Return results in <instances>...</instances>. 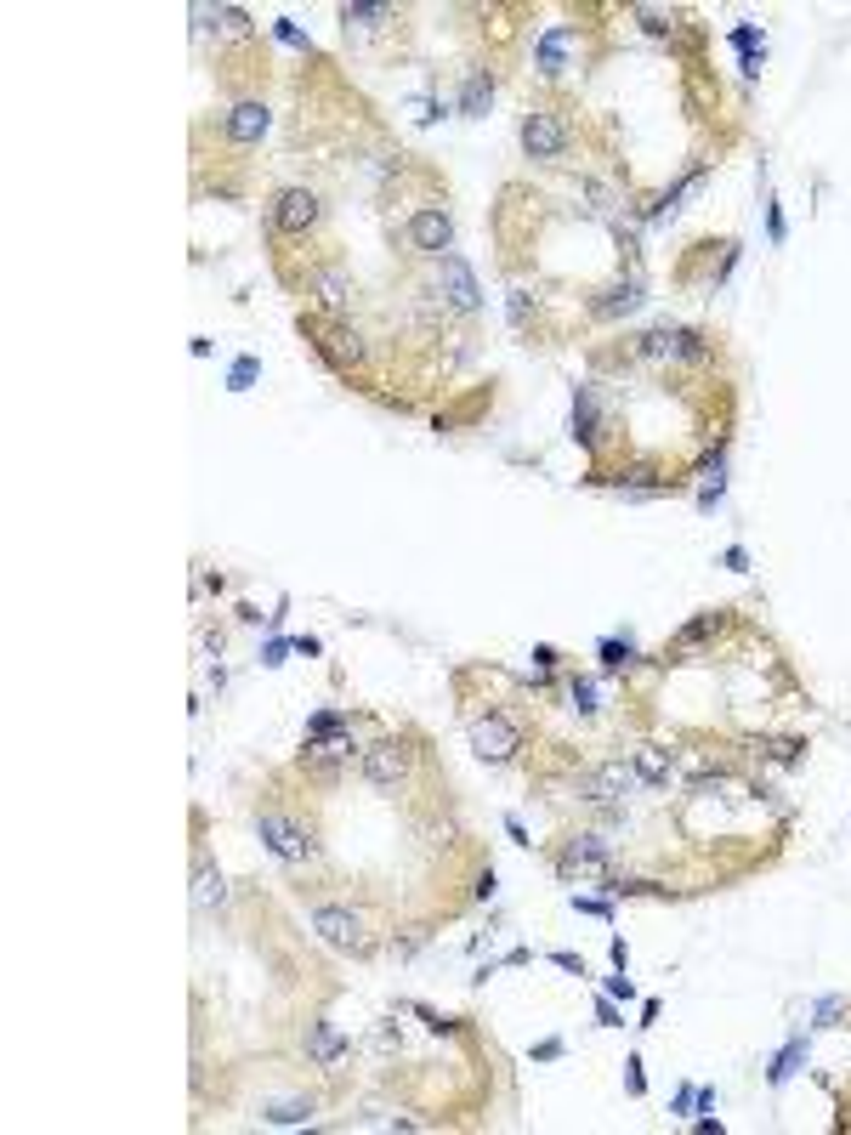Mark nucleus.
Listing matches in <instances>:
<instances>
[{
  "instance_id": "obj_10",
  "label": "nucleus",
  "mask_w": 851,
  "mask_h": 1135,
  "mask_svg": "<svg viewBox=\"0 0 851 1135\" xmlns=\"http://www.w3.org/2000/svg\"><path fill=\"white\" fill-rule=\"evenodd\" d=\"M352 755V738H307V750H301V772L307 778H318V784H335V772H341V761Z\"/></svg>"
},
{
  "instance_id": "obj_20",
  "label": "nucleus",
  "mask_w": 851,
  "mask_h": 1135,
  "mask_svg": "<svg viewBox=\"0 0 851 1135\" xmlns=\"http://www.w3.org/2000/svg\"><path fill=\"white\" fill-rule=\"evenodd\" d=\"M670 767H676V755L659 750V744L636 750V778H642V784H670Z\"/></svg>"
},
{
  "instance_id": "obj_22",
  "label": "nucleus",
  "mask_w": 851,
  "mask_h": 1135,
  "mask_svg": "<svg viewBox=\"0 0 851 1135\" xmlns=\"http://www.w3.org/2000/svg\"><path fill=\"white\" fill-rule=\"evenodd\" d=\"M574 437L579 443H596V398H591V386H579V398H574Z\"/></svg>"
},
{
  "instance_id": "obj_21",
  "label": "nucleus",
  "mask_w": 851,
  "mask_h": 1135,
  "mask_svg": "<svg viewBox=\"0 0 851 1135\" xmlns=\"http://www.w3.org/2000/svg\"><path fill=\"white\" fill-rule=\"evenodd\" d=\"M636 301H642V284H636V279L613 284V290H602V296H596V318H619V313H630Z\"/></svg>"
},
{
  "instance_id": "obj_33",
  "label": "nucleus",
  "mask_w": 851,
  "mask_h": 1135,
  "mask_svg": "<svg viewBox=\"0 0 851 1135\" xmlns=\"http://www.w3.org/2000/svg\"><path fill=\"white\" fill-rule=\"evenodd\" d=\"M630 1073H625V1084H630V1090H636V1096H642V1090H647V1079H642V1062H636V1056H630Z\"/></svg>"
},
{
  "instance_id": "obj_17",
  "label": "nucleus",
  "mask_w": 851,
  "mask_h": 1135,
  "mask_svg": "<svg viewBox=\"0 0 851 1135\" xmlns=\"http://www.w3.org/2000/svg\"><path fill=\"white\" fill-rule=\"evenodd\" d=\"M193 903H199V908H222V903H227L222 869H216L210 857H199V869H193Z\"/></svg>"
},
{
  "instance_id": "obj_6",
  "label": "nucleus",
  "mask_w": 851,
  "mask_h": 1135,
  "mask_svg": "<svg viewBox=\"0 0 851 1135\" xmlns=\"http://www.w3.org/2000/svg\"><path fill=\"white\" fill-rule=\"evenodd\" d=\"M522 154H528V159H545V165L568 154V125H562V114L534 108V114L522 120Z\"/></svg>"
},
{
  "instance_id": "obj_35",
  "label": "nucleus",
  "mask_w": 851,
  "mask_h": 1135,
  "mask_svg": "<svg viewBox=\"0 0 851 1135\" xmlns=\"http://www.w3.org/2000/svg\"><path fill=\"white\" fill-rule=\"evenodd\" d=\"M511 324H528V296H522V290L511 296Z\"/></svg>"
},
{
  "instance_id": "obj_34",
  "label": "nucleus",
  "mask_w": 851,
  "mask_h": 1135,
  "mask_svg": "<svg viewBox=\"0 0 851 1135\" xmlns=\"http://www.w3.org/2000/svg\"><path fill=\"white\" fill-rule=\"evenodd\" d=\"M596 1022H602V1028H619V1011H613L608 999H596Z\"/></svg>"
},
{
  "instance_id": "obj_8",
  "label": "nucleus",
  "mask_w": 851,
  "mask_h": 1135,
  "mask_svg": "<svg viewBox=\"0 0 851 1135\" xmlns=\"http://www.w3.org/2000/svg\"><path fill=\"white\" fill-rule=\"evenodd\" d=\"M437 290H443V301H449L454 313H477V301H483V290H477V279H471V267L460 262V256H437Z\"/></svg>"
},
{
  "instance_id": "obj_31",
  "label": "nucleus",
  "mask_w": 851,
  "mask_h": 1135,
  "mask_svg": "<svg viewBox=\"0 0 851 1135\" xmlns=\"http://www.w3.org/2000/svg\"><path fill=\"white\" fill-rule=\"evenodd\" d=\"M256 358H239V364H233V392H244V386H250V381H256Z\"/></svg>"
},
{
  "instance_id": "obj_7",
  "label": "nucleus",
  "mask_w": 851,
  "mask_h": 1135,
  "mask_svg": "<svg viewBox=\"0 0 851 1135\" xmlns=\"http://www.w3.org/2000/svg\"><path fill=\"white\" fill-rule=\"evenodd\" d=\"M409 245L420 250V256H449L454 250V216L443 205H420L415 216H409Z\"/></svg>"
},
{
  "instance_id": "obj_5",
  "label": "nucleus",
  "mask_w": 851,
  "mask_h": 1135,
  "mask_svg": "<svg viewBox=\"0 0 851 1135\" xmlns=\"http://www.w3.org/2000/svg\"><path fill=\"white\" fill-rule=\"evenodd\" d=\"M324 222V205H318L313 188H284L273 199V227L278 233H290V239H307L313 227Z\"/></svg>"
},
{
  "instance_id": "obj_19",
  "label": "nucleus",
  "mask_w": 851,
  "mask_h": 1135,
  "mask_svg": "<svg viewBox=\"0 0 851 1135\" xmlns=\"http://www.w3.org/2000/svg\"><path fill=\"white\" fill-rule=\"evenodd\" d=\"M313 1113H318L313 1096H284V1101H267V1107H261V1118H267V1124H307Z\"/></svg>"
},
{
  "instance_id": "obj_14",
  "label": "nucleus",
  "mask_w": 851,
  "mask_h": 1135,
  "mask_svg": "<svg viewBox=\"0 0 851 1135\" xmlns=\"http://www.w3.org/2000/svg\"><path fill=\"white\" fill-rule=\"evenodd\" d=\"M267 125H273V114H267V103H256V97H244V103H233V114H227V137L239 142V148H256V142L267 137Z\"/></svg>"
},
{
  "instance_id": "obj_2",
  "label": "nucleus",
  "mask_w": 851,
  "mask_h": 1135,
  "mask_svg": "<svg viewBox=\"0 0 851 1135\" xmlns=\"http://www.w3.org/2000/svg\"><path fill=\"white\" fill-rule=\"evenodd\" d=\"M256 835L267 840V852L278 857V863H307V857H318V840L307 823H296L290 812H256Z\"/></svg>"
},
{
  "instance_id": "obj_24",
  "label": "nucleus",
  "mask_w": 851,
  "mask_h": 1135,
  "mask_svg": "<svg viewBox=\"0 0 851 1135\" xmlns=\"http://www.w3.org/2000/svg\"><path fill=\"white\" fill-rule=\"evenodd\" d=\"M381 18H392V6H341V23H358V29H375Z\"/></svg>"
},
{
  "instance_id": "obj_4",
  "label": "nucleus",
  "mask_w": 851,
  "mask_h": 1135,
  "mask_svg": "<svg viewBox=\"0 0 851 1135\" xmlns=\"http://www.w3.org/2000/svg\"><path fill=\"white\" fill-rule=\"evenodd\" d=\"M636 784H642V778H636V767H625V761H602V767L579 772V801L613 806V801H625Z\"/></svg>"
},
{
  "instance_id": "obj_13",
  "label": "nucleus",
  "mask_w": 851,
  "mask_h": 1135,
  "mask_svg": "<svg viewBox=\"0 0 851 1135\" xmlns=\"http://www.w3.org/2000/svg\"><path fill=\"white\" fill-rule=\"evenodd\" d=\"M608 863H613V840H602V835H574L562 846V874H579V869L608 874Z\"/></svg>"
},
{
  "instance_id": "obj_26",
  "label": "nucleus",
  "mask_w": 851,
  "mask_h": 1135,
  "mask_svg": "<svg viewBox=\"0 0 851 1135\" xmlns=\"http://www.w3.org/2000/svg\"><path fill=\"white\" fill-rule=\"evenodd\" d=\"M636 18H642L647 35H670V29H676V18H670V12H659V6H636Z\"/></svg>"
},
{
  "instance_id": "obj_9",
  "label": "nucleus",
  "mask_w": 851,
  "mask_h": 1135,
  "mask_svg": "<svg viewBox=\"0 0 851 1135\" xmlns=\"http://www.w3.org/2000/svg\"><path fill=\"white\" fill-rule=\"evenodd\" d=\"M471 750L483 755V761H511V755L522 750V727L505 721V716H483L471 727Z\"/></svg>"
},
{
  "instance_id": "obj_12",
  "label": "nucleus",
  "mask_w": 851,
  "mask_h": 1135,
  "mask_svg": "<svg viewBox=\"0 0 851 1135\" xmlns=\"http://www.w3.org/2000/svg\"><path fill=\"white\" fill-rule=\"evenodd\" d=\"M313 931L330 948H358V954H364V926H358V914H347V908H313Z\"/></svg>"
},
{
  "instance_id": "obj_11",
  "label": "nucleus",
  "mask_w": 851,
  "mask_h": 1135,
  "mask_svg": "<svg viewBox=\"0 0 851 1135\" xmlns=\"http://www.w3.org/2000/svg\"><path fill=\"white\" fill-rule=\"evenodd\" d=\"M636 352L642 358H704V341H698L693 330H647L642 341H636Z\"/></svg>"
},
{
  "instance_id": "obj_15",
  "label": "nucleus",
  "mask_w": 851,
  "mask_h": 1135,
  "mask_svg": "<svg viewBox=\"0 0 851 1135\" xmlns=\"http://www.w3.org/2000/svg\"><path fill=\"white\" fill-rule=\"evenodd\" d=\"M301 1045H307V1056H313L318 1067H335V1062H341V1056L352 1050L347 1039L330 1028V1022H307V1039H301Z\"/></svg>"
},
{
  "instance_id": "obj_1",
  "label": "nucleus",
  "mask_w": 851,
  "mask_h": 1135,
  "mask_svg": "<svg viewBox=\"0 0 851 1135\" xmlns=\"http://www.w3.org/2000/svg\"><path fill=\"white\" fill-rule=\"evenodd\" d=\"M301 330H307L313 352H318V358H324L330 369H341V375L364 369L369 347H364V335L352 330V324H347L341 313H313V318H301Z\"/></svg>"
},
{
  "instance_id": "obj_23",
  "label": "nucleus",
  "mask_w": 851,
  "mask_h": 1135,
  "mask_svg": "<svg viewBox=\"0 0 851 1135\" xmlns=\"http://www.w3.org/2000/svg\"><path fill=\"white\" fill-rule=\"evenodd\" d=\"M568 40H574V29H551V35L539 40V74H551V80L562 74V46H568Z\"/></svg>"
},
{
  "instance_id": "obj_3",
  "label": "nucleus",
  "mask_w": 851,
  "mask_h": 1135,
  "mask_svg": "<svg viewBox=\"0 0 851 1135\" xmlns=\"http://www.w3.org/2000/svg\"><path fill=\"white\" fill-rule=\"evenodd\" d=\"M409 767H415V750H409L403 738H375V744L358 755V772H364L375 789H398L403 778H409Z\"/></svg>"
},
{
  "instance_id": "obj_25",
  "label": "nucleus",
  "mask_w": 851,
  "mask_h": 1135,
  "mask_svg": "<svg viewBox=\"0 0 851 1135\" xmlns=\"http://www.w3.org/2000/svg\"><path fill=\"white\" fill-rule=\"evenodd\" d=\"M341 727H347V716H341V710H318V716L307 721V738H335Z\"/></svg>"
},
{
  "instance_id": "obj_32",
  "label": "nucleus",
  "mask_w": 851,
  "mask_h": 1135,
  "mask_svg": "<svg viewBox=\"0 0 851 1135\" xmlns=\"http://www.w3.org/2000/svg\"><path fill=\"white\" fill-rule=\"evenodd\" d=\"M278 40H290V46H301V52H313V40L301 35V29H296L290 18H278Z\"/></svg>"
},
{
  "instance_id": "obj_29",
  "label": "nucleus",
  "mask_w": 851,
  "mask_h": 1135,
  "mask_svg": "<svg viewBox=\"0 0 851 1135\" xmlns=\"http://www.w3.org/2000/svg\"><path fill=\"white\" fill-rule=\"evenodd\" d=\"M636 653H630V642H602V670H619V664H630Z\"/></svg>"
},
{
  "instance_id": "obj_16",
  "label": "nucleus",
  "mask_w": 851,
  "mask_h": 1135,
  "mask_svg": "<svg viewBox=\"0 0 851 1135\" xmlns=\"http://www.w3.org/2000/svg\"><path fill=\"white\" fill-rule=\"evenodd\" d=\"M488 103H494V74H488V69H471L466 86H460V114H466V120H477V114H488Z\"/></svg>"
},
{
  "instance_id": "obj_27",
  "label": "nucleus",
  "mask_w": 851,
  "mask_h": 1135,
  "mask_svg": "<svg viewBox=\"0 0 851 1135\" xmlns=\"http://www.w3.org/2000/svg\"><path fill=\"white\" fill-rule=\"evenodd\" d=\"M715 630H721V613H704V619H693V625L681 630V647L704 642V636H715Z\"/></svg>"
},
{
  "instance_id": "obj_30",
  "label": "nucleus",
  "mask_w": 851,
  "mask_h": 1135,
  "mask_svg": "<svg viewBox=\"0 0 851 1135\" xmlns=\"http://www.w3.org/2000/svg\"><path fill=\"white\" fill-rule=\"evenodd\" d=\"M574 710H579V716H591V710H596V687H591V681H574Z\"/></svg>"
},
{
  "instance_id": "obj_18",
  "label": "nucleus",
  "mask_w": 851,
  "mask_h": 1135,
  "mask_svg": "<svg viewBox=\"0 0 851 1135\" xmlns=\"http://www.w3.org/2000/svg\"><path fill=\"white\" fill-rule=\"evenodd\" d=\"M313 290H318V301H324V313H341V307H347V296H352V284H347V273H341V267H318V273H313Z\"/></svg>"
},
{
  "instance_id": "obj_28",
  "label": "nucleus",
  "mask_w": 851,
  "mask_h": 1135,
  "mask_svg": "<svg viewBox=\"0 0 851 1135\" xmlns=\"http://www.w3.org/2000/svg\"><path fill=\"white\" fill-rule=\"evenodd\" d=\"M800 1056H806V1045H800V1039H795V1045H789V1050H783V1056H778V1067H772V1084H783V1079H789V1073H795V1067H800Z\"/></svg>"
}]
</instances>
